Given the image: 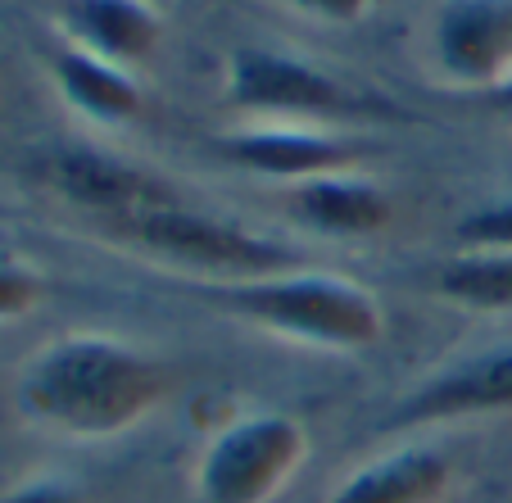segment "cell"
Returning <instances> with one entry per match:
<instances>
[{
  "instance_id": "cell-4",
  "label": "cell",
  "mask_w": 512,
  "mask_h": 503,
  "mask_svg": "<svg viewBox=\"0 0 512 503\" xmlns=\"http://www.w3.org/2000/svg\"><path fill=\"white\" fill-rule=\"evenodd\" d=\"M309 458V431L290 413H250L227 422L195 467L200 503H268Z\"/></svg>"
},
{
  "instance_id": "cell-5",
  "label": "cell",
  "mask_w": 512,
  "mask_h": 503,
  "mask_svg": "<svg viewBox=\"0 0 512 503\" xmlns=\"http://www.w3.org/2000/svg\"><path fill=\"white\" fill-rule=\"evenodd\" d=\"M227 100L277 118H345L363 109V100L322 68L263 46H241L227 59Z\"/></svg>"
},
{
  "instance_id": "cell-7",
  "label": "cell",
  "mask_w": 512,
  "mask_h": 503,
  "mask_svg": "<svg viewBox=\"0 0 512 503\" xmlns=\"http://www.w3.org/2000/svg\"><path fill=\"white\" fill-rule=\"evenodd\" d=\"M435 64L463 87L512 78V0H445L431 32Z\"/></svg>"
},
{
  "instance_id": "cell-15",
  "label": "cell",
  "mask_w": 512,
  "mask_h": 503,
  "mask_svg": "<svg viewBox=\"0 0 512 503\" xmlns=\"http://www.w3.org/2000/svg\"><path fill=\"white\" fill-rule=\"evenodd\" d=\"M454 241L463 254H512V200L467 209L454 227Z\"/></svg>"
},
{
  "instance_id": "cell-16",
  "label": "cell",
  "mask_w": 512,
  "mask_h": 503,
  "mask_svg": "<svg viewBox=\"0 0 512 503\" xmlns=\"http://www.w3.org/2000/svg\"><path fill=\"white\" fill-rule=\"evenodd\" d=\"M41 295H46L41 272H32L28 263L0 259V327H5V322L28 318V313L41 304Z\"/></svg>"
},
{
  "instance_id": "cell-1",
  "label": "cell",
  "mask_w": 512,
  "mask_h": 503,
  "mask_svg": "<svg viewBox=\"0 0 512 503\" xmlns=\"http://www.w3.org/2000/svg\"><path fill=\"white\" fill-rule=\"evenodd\" d=\"M173 390V368L114 336L78 331L41 345L23 363L14 399L41 431L109 440L150 417Z\"/></svg>"
},
{
  "instance_id": "cell-13",
  "label": "cell",
  "mask_w": 512,
  "mask_h": 503,
  "mask_svg": "<svg viewBox=\"0 0 512 503\" xmlns=\"http://www.w3.org/2000/svg\"><path fill=\"white\" fill-rule=\"evenodd\" d=\"M50 78H55L59 96L82 118H91V123L118 127V123H132L145 109V96L127 68L105 64V59L87 55L78 46H59L50 55Z\"/></svg>"
},
{
  "instance_id": "cell-14",
  "label": "cell",
  "mask_w": 512,
  "mask_h": 503,
  "mask_svg": "<svg viewBox=\"0 0 512 503\" xmlns=\"http://www.w3.org/2000/svg\"><path fill=\"white\" fill-rule=\"evenodd\" d=\"M431 291L463 309H512V254H454L435 268Z\"/></svg>"
},
{
  "instance_id": "cell-17",
  "label": "cell",
  "mask_w": 512,
  "mask_h": 503,
  "mask_svg": "<svg viewBox=\"0 0 512 503\" xmlns=\"http://www.w3.org/2000/svg\"><path fill=\"white\" fill-rule=\"evenodd\" d=\"M0 503H91V494L59 476H32V481L0 490Z\"/></svg>"
},
{
  "instance_id": "cell-6",
  "label": "cell",
  "mask_w": 512,
  "mask_h": 503,
  "mask_svg": "<svg viewBox=\"0 0 512 503\" xmlns=\"http://www.w3.org/2000/svg\"><path fill=\"white\" fill-rule=\"evenodd\" d=\"M494 413H512V340L463 354L449 368L417 381L390 408L386 426H445Z\"/></svg>"
},
{
  "instance_id": "cell-9",
  "label": "cell",
  "mask_w": 512,
  "mask_h": 503,
  "mask_svg": "<svg viewBox=\"0 0 512 503\" xmlns=\"http://www.w3.org/2000/svg\"><path fill=\"white\" fill-rule=\"evenodd\" d=\"M223 159L236 164L241 173L304 186V182H318V177L349 173L363 159V150L349 146L345 136L304 132V127H254V132L227 136Z\"/></svg>"
},
{
  "instance_id": "cell-19",
  "label": "cell",
  "mask_w": 512,
  "mask_h": 503,
  "mask_svg": "<svg viewBox=\"0 0 512 503\" xmlns=\"http://www.w3.org/2000/svg\"><path fill=\"white\" fill-rule=\"evenodd\" d=\"M494 100H499V109H503V114L512 118V78H508V82H499V87H494Z\"/></svg>"
},
{
  "instance_id": "cell-8",
  "label": "cell",
  "mask_w": 512,
  "mask_h": 503,
  "mask_svg": "<svg viewBox=\"0 0 512 503\" xmlns=\"http://www.w3.org/2000/svg\"><path fill=\"white\" fill-rule=\"evenodd\" d=\"M46 182L64 195L68 204L87 209V218H96L100 227L132 218L141 209L177 200V191L150 168H136L127 159L100 155V150H59L46 164Z\"/></svg>"
},
{
  "instance_id": "cell-12",
  "label": "cell",
  "mask_w": 512,
  "mask_h": 503,
  "mask_svg": "<svg viewBox=\"0 0 512 503\" xmlns=\"http://www.w3.org/2000/svg\"><path fill=\"white\" fill-rule=\"evenodd\" d=\"M286 204L304 227H313L322 236H372L395 223V200L377 182L349 173L290 186Z\"/></svg>"
},
{
  "instance_id": "cell-10",
  "label": "cell",
  "mask_w": 512,
  "mask_h": 503,
  "mask_svg": "<svg viewBox=\"0 0 512 503\" xmlns=\"http://www.w3.org/2000/svg\"><path fill=\"white\" fill-rule=\"evenodd\" d=\"M59 23L68 32V46L118 68L145 64L164 41V23L145 0H64Z\"/></svg>"
},
{
  "instance_id": "cell-3",
  "label": "cell",
  "mask_w": 512,
  "mask_h": 503,
  "mask_svg": "<svg viewBox=\"0 0 512 503\" xmlns=\"http://www.w3.org/2000/svg\"><path fill=\"white\" fill-rule=\"evenodd\" d=\"M105 236L123 241L127 250L150 254V259L168 263V268H186L213 277V286L223 281H254V277H277V272L304 268L286 245L254 236L245 227L227 223V218H209V213L191 209L177 195L168 204L141 209L132 218L105 223Z\"/></svg>"
},
{
  "instance_id": "cell-2",
  "label": "cell",
  "mask_w": 512,
  "mask_h": 503,
  "mask_svg": "<svg viewBox=\"0 0 512 503\" xmlns=\"http://www.w3.org/2000/svg\"><path fill=\"white\" fill-rule=\"evenodd\" d=\"M200 295L232 318L318 349H372L386 336V313L377 295L340 272L290 268L277 277L204 286Z\"/></svg>"
},
{
  "instance_id": "cell-11",
  "label": "cell",
  "mask_w": 512,
  "mask_h": 503,
  "mask_svg": "<svg viewBox=\"0 0 512 503\" xmlns=\"http://www.w3.org/2000/svg\"><path fill=\"white\" fill-rule=\"evenodd\" d=\"M454 467L440 449L408 445L349 472L327 503H445Z\"/></svg>"
},
{
  "instance_id": "cell-18",
  "label": "cell",
  "mask_w": 512,
  "mask_h": 503,
  "mask_svg": "<svg viewBox=\"0 0 512 503\" xmlns=\"http://www.w3.org/2000/svg\"><path fill=\"white\" fill-rule=\"evenodd\" d=\"M300 10L318 14V19H336V23H349V19H363L368 10H377L381 0H290Z\"/></svg>"
}]
</instances>
